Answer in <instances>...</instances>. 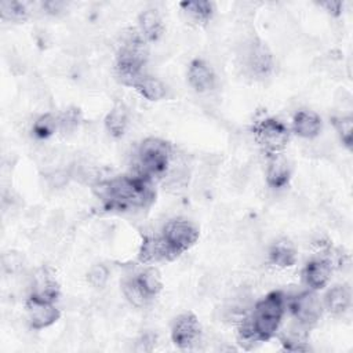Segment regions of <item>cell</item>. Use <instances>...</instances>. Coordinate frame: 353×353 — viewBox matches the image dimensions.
Segmentation results:
<instances>
[{
  "instance_id": "cell-1",
  "label": "cell",
  "mask_w": 353,
  "mask_h": 353,
  "mask_svg": "<svg viewBox=\"0 0 353 353\" xmlns=\"http://www.w3.org/2000/svg\"><path fill=\"white\" fill-rule=\"evenodd\" d=\"M148 178L119 176L110 181L97 182L94 185L95 194L109 208L128 210L134 207H146L153 201L154 193Z\"/></svg>"
},
{
  "instance_id": "cell-2",
  "label": "cell",
  "mask_w": 353,
  "mask_h": 353,
  "mask_svg": "<svg viewBox=\"0 0 353 353\" xmlns=\"http://www.w3.org/2000/svg\"><path fill=\"white\" fill-rule=\"evenodd\" d=\"M284 314V298L280 291L268 294L255 305L252 314L243 320L240 327V343L270 339L281 323Z\"/></svg>"
},
{
  "instance_id": "cell-3",
  "label": "cell",
  "mask_w": 353,
  "mask_h": 353,
  "mask_svg": "<svg viewBox=\"0 0 353 353\" xmlns=\"http://www.w3.org/2000/svg\"><path fill=\"white\" fill-rule=\"evenodd\" d=\"M148 58V50L142 34L131 32L124 36L117 54V74L124 84L134 85L142 76V68Z\"/></svg>"
},
{
  "instance_id": "cell-4",
  "label": "cell",
  "mask_w": 353,
  "mask_h": 353,
  "mask_svg": "<svg viewBox=\"0 0 353 353\" xmlns=\"http://www.w3.org/2000/svg\"><path fill=\"white\" fill-rule=\"evenodd\" d=\"M172 159L171 145L160 138H146L138 149V175L153 178L165 175Z\"/></svg>"
},
{
  "instance_id": "cell-5",
  "label": "cell",
  "mask_w": 353,
  "mask_h": 353,
  "mask_svg": "<svg viewBox=\"0 0 353 353\" xmlns=\"http://www.w3.org/2000/svg\"><path fill=\"white\" fill-rule=\"evenodd\" d=\"M254 135L269 154L280 153L290 141L288 128L279 120L266 117L254 125Z\"/></svg>"
},
{
  "instance_id": "cell-6",
  "label": "cell",
  "mask_w": 353,
  "mask_h": 353,
  "mask_svg": "<svg viewBox=\"0 0 353 353\" xmlns=\"http://www.w3.org/2000/svg\"><path fill=\"white\" fill-rule=\"evenodd\" d=\"M161 236L178 256L197 241L199 229L189 221L172 219L165 223Z\"/></svg>"
},
{
  "instance_id": "cell-7",
  "label": "cell",
  "mask_w": 353,
  "mask_h": 353,
  "mask_svg": "<svg viewBox=\"0 0 353 353\" xmlns=\"http://www.w3.org/2000/svg\"><path fill=\"white\" fill-rule=\"evenodd\" d=\"M201 327L197 320V317L188 312L183 314H179L172 324L171 328V339L175 346L181 349H188L193 346L199 338H200Z\"/></svg>"
},
{
  "instance_id": "cell-8",
  "label": "cell",
  "mask_w": 353,
  "mask_h": 353,
  "mask_svg": "<svg viewBox=\"0 0 353 353\" xmlns=\"http://www.w3.org/2000/svg\"><path fill=\"white\" fill-rule=\"evenodd\" d=\"M290 307L296 321L305 327L316 324L323 310L321 302L313 291H306L295 296Z\"/></svg>"
},
{
  "instance_id": "cell-9",
  "label": "cell",
  "mask_w": 353,
  "mask_h": 353,
  "mask_svg": "<svg viewBox=\"0 0 353 353\" xmlns=\"http://www.w3.org/2000/svg\"><path fill=\"white\" fill-rule=\"evenodd\" d=\"M26 309H28L29 324L34 330L50 327L61 316L59 310L54 306V302H47V301L36 299L32 296L26 302Z\"/></svg>"
},
{
  "instance_id": "cell-10",
  "label": "cell",
  "mask_w": 353,
  "mask_h": 353,
  "mask_svg": "<svg viewBox=\"0 0 353 353\" xmlns=\"http://www.w3.org/2000/svg\"><path fill=\"white\" fill-rule=\"evenodd\" d=\"M245 65L255 77H266L273 70L272 52L261 41L251 43L245 51Z\"/></svg>"
},
{
  "instance_id": "cell-11",
  "label": "cell",
  "mask_w": 353,
  "mask_h": 353,
  "mask_svg": "<svg viewBox=\"0 0 353 353\" xmlns=\"http://www.w3.org/2000/svg\"><path fill=\"white\" fill-rule=\"evenodd\" d=\"M139 261L143 263H153L164 259L176 258L168 243L163 236H148L143 239L139 248Z\"/></svg>"
},
{
  "instance_id": "cell-12",
  "label": "cell",
  "mask_w": 353,
  "mask_h": 353,
  "mask_svg": "<svg viewBox=\"0 0 353 353\" xmlns=\"http://www.w3.org/2000/svg\"><path fill=\"white\" fill-rule=\"evenodd\" d=\"M59 295V287L55 276L47 268L36 270L32 279V298L54 302Z\"/></svg>"
},
{
  "instance_id": "cell-13",
  "label": "cell",
  "mask_w": 353,
  "mask_h": 353,
  "mask_svg": "<svg viewBox=\"0 0 353 353\" xmlns=\"http://www.w3.org/2000/svg\"><path fill=\"white\" fill-rule=\"evenodd\" d=\"M188 80L197 92H205L214 87L215 74L207 62L203 59H194L189 65Z\"/></svg>"
},
{
  "instance_id": "cell-14",
  "label": "cell",
  "mask_w": 353,
  "mask_h": 353,
  "mask_svg": "<svg viewBox=\"0 0 353 353\" xmlns=\"http://www.w3.org/2000/svg\"><path fill=\"white\" fill-rule=\"evenodd\" d=\"M332 265L325 258L313 259L303 269V280L312 290H321L330 280Z\"/></svg>"
},
{
  "instance_id": "cell-15",
  "label": "cell",
  "mask_w": 353,
  "mask_h": 353,
  "mask_svg": "<svg viewBox=\"0 0 353 353\" xmlns=\"http://www.w3.org/2000/svg\"><path fill=\"white\" fill-rule=\"evenodd\" d=\"M291 175V165L285 156L281 153L270 154L268 170H266V179L272 188H283L287 185Z\"/></svg>"
},
{
  "instance_id": "cell-16",
  "label": "cell",
  "mask_w": 353,
  "mask_h": 353,
  "mask_svg": "<svg viewBox=\"0 0 353 353\" xmlns=\"http://www.w3.org/2000/svg\"><path fill=\"white\" fill-rule=\"evenodd\" d=\"M292 128L298 137L310 139L320 134L321 119L313 112L301 110L294 116Z\"/></svg>"
},
{
  "instance_id": "cell-17",
  "label": "cell",
  "mask_w": 353,
  "mask_h": 353,
  "mask_svg": "<svg viewBox=\"0 0 353 353\" xmlns=\"http://www.w3.org/2000/svg\"><path fill=\"white\" fill-rule=\"evenodd\" d=\"M141 34L148 41H156L163 34L161 17L156 10H145L138 18Z\"/></svg>"
},
{
  "instance_id": "cell-18",
  "label": "cell",
  "mask_w": 353,
  "mask_h": 353,
  "mask_svg": "<svg viewBox=\"0 0 353 353\" xmlns=\"http://www.w3.org/2000/svg\"><path fill=\"white\" fill-rule=\"evenodd\" d=\"M352 302L350 288L347 285H335L325 294V306L332 314L345 313Z\"/></svg>"
},
{
  "instance_id": "cell-19",
  "label": "cell",
  "mask_w": 353,
  "mask_h": 353,
  "mask_svg": "<svg viewBox=\"0 0 353 353\" xmlns=\"http://www.w3.org/2000/svg\"><path fill=\"white\" fill-rule=\"evenodd\" d=\"M269 259L273 265L279 268H290L296 261L295 248L288 240L281 239L272 244L269 250Z\"/></svg>"
},
{
  "instance_id": "cell-20",
  "label": "cell",
  "mask_w": 353,
  "mask_h": 353,
  "mask_svg": "<svg viewBox=\"0 0 353 353\" xmlns=\"http://www.w3.org/2000/svg\"><path fill=\"white\" fill-rule=\"evenodd\" d=\"M135 281L138 283V285L149 299L156 296L163 288L160 272L154 268H145L143 270H141L135 276Z\"/></svg>"
},
{
  "instance_id": "cell-21",
  "label": "cell",
  "mask_w": 353,
  "mask_h": 353,
  "mask_svg": "<svg viewBox=\"0 0 353 353\" xmlns=\"http://www.w3.org/2000/svg\"><path fill=\"white\" fill-rule=\"evenodd\" d=\"M132 87L149 101H159L165 95V85L153 76L142 74Z\"/></svg>"
},
{
  "instance_id": "cell-22",
  "label": "cell",
  "mask_w": 353,
  "mask_h": 353,
  "mask_svg": "<svg viewBox=\"0 0 353 353\" xmlns=\"http://www.w3.org/2000/svg\"><path fill=\"white\" fill-rule=\"evenodd\" d=\"M127 125H128V114L121 105L114 106L105 117V127L112 137H116V138L121 137L125 132Z\"/></svg>"
},
{
  "instance_id": "cell-23",
  "label": "cell",
  "mask_w": 353,
  "mask_h": 353,
  "mask_svg": "<svg viewBox=\"0 0 353 353\" xmlns=\"http://www.w3.org/2000/svg\"><path fill=\"white\" fill-rule=\"evenodd\" d=\"M305 325L299 324L298 325H292L288 330H285V332L281 335L280 341L281 345L284 346L285 350H307L309 346L306 345V332L303 330Z\"/></svg>"
},
{
  "instance_id": "cell-24",
  "label": "cell",
  "mask_w": 353,
  "mask_h": 353,
  "mask_svg": "<svg viewBox=\"0 0 353 353\" xmlns=\"http://www.w3.org/2000/svg\"><path fill=\"white\" fill-rule=\"evenodd\" d=\"M58 130H59V117L52 113H44L33 123V134L41 139L51 137Z\"/></svg>"
},
{
  "instance_id": "cell-25",
  "label": "cell",
  "mask_w": 353,
  "mask_h": 353,
  "mask_svg": "<svg viewBox=\"0 0 353 353\" xmlns=\"http://www.w3.org/2000/svg\"><path fill=\"white\" fill-rule=\"evenodd\" d=\"M0 14L4 21L19 22L29 15V4L21 1H1Z\"/></svg>"
},
{
  "instance_id": "cell-26",
  "label": "cell",
  "mask_w": 353,
  "mask_h": 353,
  "mask_svg": "<svg viewBox=\"0 0 353 353\" xmlns=\"http://www.w3.org/2000/svg\"><path fill=\"white\" fill-rule=\"evenodd\" d=\"M181 7L197 22H207L214 11V6L210 1H185L181 3Z\"/></svg>"
},
{
  "instance_id": "cell-27",
  "label": "cell",
  "mask_w": 353,
  "mask_h": 353,
  "mask_svg": "<svg viewBox=\"0 0 353 353\" xmlns=\"http://www.w3.org/2000/svg\"><path fill=\"white\" fill-rule=\"evenodd\" d=\"M121 288H123V294L127 298V301L134 306H138V307L143 306L149 301V298L145 295V292L141 290V287L135 281V277L124 279Z\"/></svg>"
},
{
  "instance_id": "cell-28",
  "label": "cell",
  "mask_w": 353,
  "mask_h": 353,
  "mask_svg": "<svg viewBox=\"0 0 353 353\" xmlns=\"http://www.w3.org/2000/svg\"><path fill=\"white\" fill-rule=\"evenodd\" d=\"M332 124L342 141V143L350 149L352 148V142H353V119L352 116H339V117H334L332 119Z\"/></svg>"
},
{
  "instance_id": "cell-29",
  "label": "cell",
  "mask_w": 353,
  "mask_h": 353,
  "mask_svg": "<svg viewBox=\"0 0 353 353\" xmlns=\"http://www.w3.org/2000/svg\"><path fill=\"white\" fill-rule=\"evenodd\" d=\"M58 117H59V131L65 134L73 132L79 127V123L81 120L80 112L77 109H68Z\"/></svg>"
},
{
  "instance_id": "cell-30",
  "label": "cell",
  "mask_w": 353,
  "mask_h": 353,
  "mask_svg": "<svg viewBox=\"0 0 353 353\" xmlns=\"http://www.w3.org/2000/svg\"><path fill=\"white\" fill-rule=\"evenodd\" d=\"M88 283L95 287V288H102L108 279H109V269L102 265V263H97V265H92L91 269L88 270Z\"/></svg>"
},
{
  "instance_id": "cell-31",
  "label": "cell",
  "mask_w": 353,
  "mask_h": 353,
  "mask_svg": "<svg viewBox=\"0 0 353 353\" xmlns=\"http://www.w3.org/2000/svg\"><path fill=\"white\" fill-rule=\"evenodd\" d=\"M156 345V335L152 332H145L143 335H141L138 338V341L135 342V352H152L153 347Z\"/></svg>"
},
{
  "instance_id": "cell-32",
  "label": "cell",
  "mask_w": 353,
  "mask_h": 353,
  "mask_svg": "<svg viewBox=\"0 0 353 353\" xmlns=\"http://www.w3.org/2000/svg\"><path fill=\"white\" fill-rule=\"evenodd\" d=\"M1 263H3V269H4V272H7V273H12V272H15L19 266H21V263H22V259H21V256L18 255V254H15V252H6L4 255H3V258H1Z\"/></svg>"
},
{
  "instance_id": "cell-33",
  "label": "cell",
  "mask_w": 353,
  "mask_h": 353,
  "mask_svg": "<svg viewBox=\"0 0 353 353\" xmlns=\"http://www.w3.org/2000/svg\"><path fill=\"white\" fill-rule=\"evenodd\" d=\"M65 7H66V4L63 1H44V3H41V8L46 10V12H48V14H59Z\"/></svg>"
},
{
  "instance_id": "cell-34",
  "label": "cell",
  "mask_w": 353,
  "mask_h": 353,
  "mask_svg": "<svg viewBox=\"0 0 353 353\" xmlns=\"http://www.w3.org/2000/svg\"><path fill=\"white\" fill-rule=\"evenodd\" d=\"M320 6L324 7L332 15H339L341 14V8H342V3L341 1H324Z\"/></svg>"
}]
</instances>
